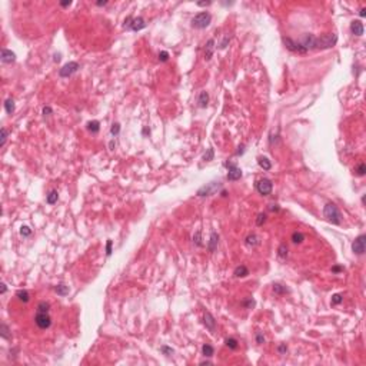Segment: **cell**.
<instances>
[{
	"label": "cell",
	"mask_w": 366,
	"mask_h": 366,
	"mask_svg": "<svg viewBox=\"0 0 366 366\" xmlns=\"http://www.w3.org/2000/svg\"><path fill=\"white\" fill-rule=\"evenodd\" d=\"M336 42H337V36L335 33H325L322 34L320 37H315L313 49H320V50L330 49L336 45Z\"/></svg>",
	"instance_id": "cell-1"
},
{
	"label": "cell",
	"mask_w": 366,
	"mask_h": 366,
	"mask_svg": "<svg viewBox=\"0 0 366 366\" xmlns=\"http://www.w3.org/2000/svg\"><path fill=\"white\" fill-rule=\"evenodd\" d=\"M323 214L325 218L333 225H340V212L335 203H326L323 207Z\"/></svg>",
	"instance_id": "cell-2"
},
{
	"label": "cell",
	"mask_w": 366,
	"mask_h": 366,
	"mask_svg": "<svg viewBox=\"0 0 366 366\" xmlns=\"http://www.w3.org/2000/svg\"><path fill=\"white\" fill-rule=\"evenodd\" d=\"M210 22H212L210 13H207V11H200V13H197V15L193 17L192 26L196 27V29H206V27L210 24Z\"/></svg>",
	"instance_id": "cell-3"
},
{
	"label": "cell",
	"mask_w": 366,
	"mask_h": 366,
	"mask_svg": "<svg viewBox=\"0 0 366 366\" xmlns=\"http://www.w3.org/2000/svg\"><path fill=\"white\" fill-rule=\"evenodd\" d=\"M283 43H285L286 49H289V50L293 52V53H299V55H305V53H307V50L300 45L299 42H295L293 39H290V37H283Z\"/></svg>",
	"instance_id": "cell-4"
},
{
	"label": "cell",
	"mask_w": 366,
	"mask_h": 366,
	"mask_svg": "<svg viewBox=\"0 0 366 366\" xmlns=\"http://www.w3.org/2000/svg\"><path fill=\"white\" fill-rule=\"evenodd\" d=\"M34 322L40 329H49L52 325V318L49 316V313H43V312H37L34 316Z\"/></svg>",
	"instance_id": "cell-5"
},
{
	"label": "cell",
	"mask_w": 366,
	"mask_h": 366,
	"mask_svg": "<svg viewBox=\"0 0 366 366\" xmlns=\"http://www.w3.org/2000/svg\"><path fill=\"white\" fill-rule=\"evenodd\" d=\"M352 250L356 255H363L366 250V235H359L353 243H352Z\"/></svg>",
	"instance_id": "cell-6"
},
{
	"label": "cell",
	"mask_w": 366,
	"mask_h": 366,
	"mask_svg": "<svg viewBox=\"0 0 366 366\" xmlns=\"http://www.w3.org/2000/svg\"><path fill=\"white\" fill-rule=\"evenodd\" d=\"M79 70V63L77 62H69L66 63L64 66H62V69L59 70V76L60 77H69L73 73Z\"/></svg>",
	"instance_id": "cell-7"
},
{
	"label": "cell",
	"mask_w": 366,
	"mask_h": 366,
	"mask_svg": "<svg viewBox=\"0 0 366 366\" xmlns=\"http://www.w3.org/2000/svg\"><path fill=\"white\" fill-rule=\"evenodd\" d=\"M225 166L229 167V172H227V180L235 182V180H239V179L242 178V169L240 167H237L235 163L226 162Z\"/></svg>",
	"instance_id": "cell-8"
},
{
	"label": "cell",
	"mask_w": 366,
	"mask_h": 366,
	"mask_svg": "<svg viewBox=\"0 0 366 366\" xmlns=\"http://www.w3.org/2000/svg\"><path fill=\"white\" fill-rule=\"evenodd\" d=\"M256 189H258V192H259L260 195H263V196H267V195H270V193H272L273 183H272L269 179H262V180H259L258 183H256Z\"/></svg>",
	"instance_id": "cell-9"
},
{
	"label": "cell",
	"mask_w": 366,
	"mask_h": 366,
	"mask_svg": "<svg viewBox=\"0 0 366 366\" xmlns=\"http://www.w3.org/2000/svg\"><path fill=\"white\" fill-rule=\"evenodd\" d=\"M219 187H220V183H219V182H212L209 185L200 187L199 190H197V195H199V196H210V195H213Z\"/></svg>",
	"instance_id": "cell-10"
},
{
	"label": "cell",
	"mask_w": 366,
	"mask_h": 366,
	"mask_svg": "<svg viewBox=\"0 0 366 366\" xmlns=\"http://www.w3.org/2000/svg\"><path fill=\"white\" fill-rule=\"evenodd\" d=\"M203 322H205V325H206L207 329L210 330V332H214V329H216V320H214L213 315H212L210 312H205Z\"/></svg>",
	"instance_id": "cell-11"
},
{
	"label": "cell",
	"mask_w": 366,
	"mask_h": 366,
	"mask_svg": "<svg viewBox=\"0 0 366 366\" xmlns=\"http://www.w3.org/2000/svg\"><path fill=\"white\" fill-rule=\"evenodd\" d=\"M146 27V23H144V19L143 17H133V20H132V24H130V30H133V32H139V30L144 29Z\"/></svg>",
	"instance_id": "cell-12"
},
{
	"label": "cell",
	"mask_w": 366,
	"mask_h": 366,
	"mask_svg": "<svg viewBox=\"0 0 366 366\" xmlns=\"http://www.w3.org/2000/svg\"><path fill=\"white\" fill-rule=\"evenodd\" d=\"M351 32L356 36H362L363 34V23L360 20H353L351 23Z\"/></svg>",
	"instance_id": "cell-13"
},
{
	"label": "cell",
	"mask_w": 366,
	"mask_h": 366,
	"mask_svg": "<svg viewBox=\"0 0 366 366\" xmlns=\"http://www.w3.org/2000/svg\"><path fill=\"white\" fill-rule=\"evenodd\" d=\"M218 243H219V235L216 232H212L210 233V239H209V243H207V249H209V252L213 253V252L218 249Z\"/></svg>",
	"instance_id": "cell-14"
},
{
	"label": "cell",
	"mask_w": 366,
	"mask_h": 366,
	"mask_svg": "<svg viewBox=\"0 0 366 366\" xmlns=\"http://www.w3.org/2000/svg\"><path fill=\"white\" fill-rule=\"evenodd\" d=\"M15 60H16V55L11 50H7V49L2 50V62L3 63H13Z\"/></svg>",
	"instance_id": "cell-15"
},
{
	"label": "cell",
	"mask_w": 366,
	"mask_h": 366,
	"mask_svg": "<svg viewBox=\"0 0 366 366\" xmlns=\"http://www.w3.org/2000/svg\"><path fill=\"white\" fill-rule=\"evenodd\" d=\"M213 50H214V40L210 39V40H207L206 46H205V59L210 60L212 56H213Z\"/></svg>",
	"instance_id": "cell-16"
},
{
	"label": "cell",
	"mask_w": 366,
	"mask_h": 366,
	"mask_svg": "<svg viewBox=\"0 0 366 366\" xmlns=\"http://www.w3.org/2000/svg\"><path fill=\"white\" fill-rule=\"evenodd\" d=\"M16 298H17L19 300L24 302V303H27V302L30 300V295H29V292H27L26 289H20V290H17V292H16Z\"/></svg>",
	"instance_id": "cell-17"
},
{
	"label": "cell",
	"mask_w": 366,
	"mask_h": 366,
	"mask_svg": "<svg viewBox=\"0 0 366 366\" xmlns=\"http://www.w3.org/2000/svg\"><path fill=\"white\" fill-rule=\"evenodd\" d=\"M197 103H199V107H206L207 103H209V95L207 92H200L199 97H197Z\"/></svg>",
	"instance_id": "cell-18"
},
{
	"label": "cell",
	"mask_w": 366,
	"mask_h": 366,
	"mask_svg": "<svg viewBox=\"0 0 366 366\" xmlns=\"http://www.w3.org/2000/svg\"><path fill=\"white\" fill-rule=\"evenodd\" d=\"M233 275L236 277H245L249 275V269L245 265H240V266H237L236 269H235V272H233Z\"/></svg>",
	"instance_id": "cell-19"
},
{
	"label": "cell",
	"mask_w": 366,
	"mask_h": 366,
	"mask_svg": "<svg viewBox=\"0 0 366 366\" xmlns=\"http://www.w3.org/2000/svg\"><path fill=\"white\" fill-rule=\"evenodd\" d=\"M57 199H59V193H57V190H50V192L47 193V196H46V202H47L49 205H55L56 202H57Z\"/></svg>",
	"instance_id": "cell-20"
},
{
	"label": "cell",
	"mask_w": 366,
	"mask_h": 366,
	"mask_svg": "<svg viewBox=\"0 0 366 366\" xmlns=\"http://www.w3.org/2000/svg\"><path fill=\"white\" fill-rule=\"evenodd\" d=\"M4 109H6V113H7V115H13V113H15V100L11 99V97L6 99V102H4Z\"/></svg>",
	"instance_id": "cell-21"
},
{
	"label": "cell",
	"mask_w": 366,
	"mask_h": 366,
	"mask_svg": "<svg viewBox=\"0 0 366 366\" xmlns=\"http://www.w3.org/2000/svg\"><path fill=\"white\" fill-rule=\"evenodd\" d=\"M258 163H259V166L262 167L263 170H270V167H272V163H270V160L267 159V157H259L258 159Z\"/></svg>",
	"instance_id": "cell-22"
},
{
	"label": "cell",
	"mask_w": 366,
	"mask_h": 366,
	"mask_svg": "<svg viewBox=\"0 0 366 366\" xmlns=\"http://www.w3.org/2000/svg\"><path fill=\"white\" fill-rule=\"evenodd\" d=\"M273 292L277 293V295H285V293L289 292V289L286 288V286L280 285V283H275L273 285Z\"/></svg>",
	"instance_id": "cell-23"
},
{
	"label": "cell",
	"mask_w": 366,
	"mask_h": 366,
	"mask_svg": "<svg viewBox=\"0 0 366 366\" xmlns=\"http://www.w3.org/2000/svg\"><path fill=\"white\" fill-rule=\"evenodd\" d=\"M246 245H248V246H256V245H259V237L256 236L255 233H252V235H249V236L246 237Z\"/></svg>",
	"instance_id": "cell-24"
},
{
	"label": "cell",
	"mask_w": 366,
	"mask_h": 366,
	"mask_svg": "<svg viewBox=\"0 0 366 366\" xmlns=\"http://www.w3.org/2000/svg\"><path fill=\"white\" fill-rule=\"evenodd\" d=\"M87 130H89V132H92V133H97V132L100 130V123L97 122V120L89 122V123H87Z\"/></svg>",
	"instance_id": "cell-25"
},
{
	"label": "cell",
	"mask_w": 366,
	"mask_h": 366,
	"mask_svg": "<svg viewBox=\"0 0 366 366\" xmlns=\"http://www.w3.org/2000/svg\"><path fill=\"white\" fill-rule=\"evenodd\" d=\"M202 353H203V356H207V358H210V356H213L214 353V349L213 346H210V345H203L202 346Z\"/></svg>",
	"instance_id": "cell-26"
},
{
	"label": "cell",
	"mask_w": 366,
	"mask_h": 366,
	"mask_svg": "<svg viewBox=\"0 0 366 366\" xmlns=\"http://www.w3.org/2000/svg\"><path fill=\"white\" fill-rule=\"evenodd\" d=\"M56 292H57V295H60V296H66L67 293H69V286L63 285V283H59V285L56 286Z\"/></svg>",
	"instance_id": "cell-27"
},
{
	"label": "cell",
	"mask_w": 366,
	"mask_h": 366,
	"mask_svg": "<svg viewBox=\"0 0 366 366\" xmlns=\"http://www.w3.org/2000/svg\"><path fill=\"white\" fill-rule=\"evenodd\" d=\"M277 255H279L280 259H286V258H288V246H286L285 243H282L280 246H279V249H277Z\"/></svg>",
	"instance_id": "cell-28"
},
{
	"label": "cell",
	"mask_w": 366,
	"mask_h": 366,
	"mask_svg": "<svg viewBox=\"0 0 366 366\" xmlns=\"http://www.w3.org/2000/svg\"><path fill=\"white\" fill-rule=\"evenodd\" d=\"M292 240H293V243H302V242L305 240V235L302 232H293Z\"/></svg>",
	"instance_id": "cell-29"
},
{
	"label": "cell",
	"mask_w": 366,
	"mask_h": 366,
	"mask_svg": "<svg viewBox=\"0 0 366 366\" xmlns=\"http://www.w3.org/2000/svg\"><path fill=\"white\" fill-rule=\"evenodd\" d=\"M225 343H226V346H227L229 349H233V351H235V349H237V340L235 339V337H229V339H226Z\"/></svg>",
	"instance_id": "cell-30"
},
{
	"label": "cell",
	"mask_w": 366,
	"mask_h": 366,
	"mask_svg": "<svg viewBox=\"0 0 366 366\" xmlns=\"http://www.w3.org/2000/svg\"><path fill=\"white\" fill-rule=\"evenodd\" d=\"M49 309H50V305L47 302H40L37 305V312H43V313H49Z\"/></svg>",
	"instance_id": "cell-31"
},
{
	"label": "cell",
	"mask_w": 366,
	"mask_h": 366,
	"mask_svg": "<svg viewBox=\"0 0 366 366\" xmlns=\"http://www.w3.org/2000/svg\"><path fill=\"white\" fill-rule=\"evenodd\" d=\"M213 156H214L213 149L209 148V149L206 150V153L203 155V160H205V162H210V160H213Z\"/></svg>",
	"instance_id": "cell-32"
},
{
	"label": "cell",
	"mask_w": 366,
	"mask_h": 366,
	"mask_svg": "<svg viewBox=\"0 0 366 366\" xmlns=\"http://www.w3.org/2000/svg\"><path fill=\"white\" fill-rule=\"evenodd\" d=\"M355 172H356V174H358V176H365V173H366V165H365V163H359Z\"/></svg>",
	"instance_id": "cell-33"
},
{
	"label": "cell",
	"mask_w": 366,
	"mask_h": 366,
	"mask_svg": "<svg viewBox=\"0 0 366 366\" xmlns=\"http://www.w3.org/2000/svg\"><path fill=\"white\" fill-rule=\"evenodd\" d=\"M193 243H196V246H202V232L200 230H197L193 235Z\"/></svg>",
	"instance_id": "cell-34"
},
{
	"label": "cell",
	"mask_w": 366,
	"mask_h": 366,
	"mask_svg": "<svg viewBox=\"0 0 366 366\" xmlns=\"http://www.w3.org/2000/svg\"><path fill=\"white\" fill-rule=\"evenodd\" d=\"M2 337L3 339H10V333H9V328L6 323H2Z\"/></svg>",
	"instance_id": "cell-35"
},
{
	"label": "cell",
	"mask_w": 366,
	"mask_h": 366,
	"mask_svg": "<svg viewBox=\"0 0 366 366\" xmlns=\"http://www.w3.org/2000/svg\"><path fill=\"white\" fill-rule=\"evenodd\" d=\"M7 136H9V132L6 127H2V142H0V148H3L6 144V140H7Z\"/></svg>",
	"instance_id": "cell-36"
},
{
	"label": "cell",
	"mask_w": 366,
	"mask_h": 366,
	"mask_svg": "<svg viewBox=\"0 0 366 366\" xmlns=\"http://www.w3.org/2000/svg\"><path fill=\"white\" fill-rule=\"evenodd\" d=\"M343 302V296L340 295V293H336V295L332 296V305H340Z\"/></svg>",
	"instance_id": "cell-37"
},
{
	"label": "cell",
	"mask_w": 366,
	"mask_h": 366,
	"mask_svg": "<svg viewBox=\"0 0 366 366\" xmlns=\"http://www.w3.org/2000/svg\"><path fill=\"white\" fill-rule=\"evenodd\" d=\"M20 235L24 237L30 236V235H32V229H30L29 226H22V227H20Z\"/></svg>",
	"instance_id": "cell-38"
},
{
	"label": "cell",
	"mask_w": 366,
	"mask_h": 366,
	"mask_svg": "<svg viewBox=\"0 0 366 366\" xmlns=\"http://www.w3.org/2000/svg\"><path fill=\"white\" fill-rule=\"evenodd\" d=\"M119 132H120V125H119V123H113L110 127V133L113 134V136H117Z\"/></svg>",
	"instance_id": "cell-39"
},
{
	"label": "cell",
	"mask_w": 366,
	"mask_h": 366,
	"mask_svg": "<svg viewBox=\"0 0 366 366\" xmlns=\"http://www.w3.org/2000/svg\"><path fill=\"white\" fill-rule=\"evenodd\" d=\"M265 222H266V214H265V213H260L259 216H258V219H256V225H258V226H262Z\"/></svg>",
	"instance_id": "cell-40"
},
{
	"label": "cell",
	"mask_w": 366,
	"mask_h": 366,
	"mask_svg": "<svg viewBox=\"0 0 366 366\" xmlns=\"http://www.w3.org/2000/svg\"><path fill=\"white\" fill-rule=\"evenodd\" d=\"M160 351H162L166 356H172V355H173V349L169 348V346H166V345H165V346H162V348H160Z\"/></svg>",
	"instance_id": "cell-41"
},
{
	"label": "cell",
	"mask_w": 366,
	"mask_h": 366,
	"mask_svg": "<svg viewBox=\"0 0 366 366\" xmlns=\"http://www.w3.org/2000/svg\"><path fill=\"white\" fill-rule=\"evenodd\" d=\"M132 20H133V17H132V16L126 17L125 23H123V27H125V29H127V30H130V24H132Z\"/></svg>",
	"instance_id": "cell-42"
},
{
	"label": "cell",
	"mask_w": 366,
	"mask_h": 366,
	"mask_svg": "<svg viewBox=\"0 0 366 366\" xmlns=\"http://www.w3.org/2000/svg\"><path fill=\"white\" fill-rule=\"evenodd\" d=\"M167 59H169V53L167 52H160L159 53V60L160 62H167Z\"/></svg>",
	"instance_id": "cell-43"
},
{
	"label": "cell",
	"mask_w": 366,
	"mask_h": 366,
	"mask_svg": "<svg viewBox=\"0 0 366 366\" xmlns=\"http://www.w3.org/2000/svg\"><path fill=\"white\" fill-rule=\"evenodd\" d=\"M277 351H279V353H280V355H285L286 352H288V346H286L285 343H282V345H279Z\"/></svg>",
	"instance_id": "cell-44"
},
{
	"label": "cell",
	"mask_w": 366,
	"mask_h": 366,
	"mask_svg": "<svg viewBox=\"0 0 366 366\" xmlns=\"http://www.w3.org/2000/svg\"><path fill=\"white\" fill-rule=\"evenodd\" d=\"M229 42H230V37H229V36H226L225 39L222 40V43H220V46H219V47H220V49H225L226 46L229 45Z\"/></svg>",
	"instance_id": "cell-45"
},
{
	"label": "cell",
	"mask_w": 366,
	"mask_h": 366,
	"mask_svg": "<svg viewBox=\"0 0 366 366\" xmlns=\"http://www.w3.org/2000/svg\"><path fill=\"white\" fill-rule=\"evenodd\" d=\"M243 306L245 307H253V306H255V300L252 299V298L249 300H245V302H243Z\"/></svg>",
	"instance_id": "cell-46"
},
{
	"label": "cell",
	"mask_w": 366,
	"mask_h": 366,
	"mask_svg": "<svg viewBox=\"0 0 366 366\" xmlns=\"http://www.w3.org/2000/svg\"><path fill=\"white\" fill-rule=\"evenodd\" d=\"M256 342H258L259 345L265 343V336H263L262 333H258V335H256Z\"/></svg>",
	"instance_id": "cell-47"
},
{
	"label": "cell",
	"mask_w": 366,
	"mask_h": 366,
	"mask_svg": "<svg viewBox=\"0 0 366 366\" xmlns=\"http://www.w3.org/2000/svg\"><path fill=\"white\" fill-rule=\"evenodd\" d=\"M110 253H112V240H107V243H106V255L110 256Z\"/></svg>",
	"instance_id": "cell-48"
},
{
	"label": "cell",
	"mask_w": 366,
	"mask_h": 366,
	"mask_svg": "<svg viewBox=\"0 0 366 366\" xmlns=\"http://www.w3.org/2000/svg\"><path fill=\"white\" fill-rule=\"evenodd\" d=\"M43 115H45V116L52 115V107H50V106H45V107H43Z\"/></svg>",
	"instance_id": "cell-49"
},
{
	"label": "cell",
	"mask_w": 366,
	"mask_h": 366,
	"mask_svg": "<svg viewBox=\"0 0 366 366\" xmlns=\"http://www.w3.org/2000/svg\"><path fill=\"white\" fill-rule=\"evenodd\" d=\"M343 270V266H333L332 267V272L333 273H339V272H342Z\"/></svg>",
	"instance_id": "cell-50"
},
{
	"label": "cell",
	"mask_w": 366,
	"mask_h": 366,
	"mask_svg": "<svg viewBox=\"0 0 366 366\" xmlns=\"http://www.w3.org/2000/svg\"><path fill=\"white\" fill-rule=\"evenodd\" d=\"M212 2H197V6H200V7H205V6H209Z\"/></svg>",
	"instance_id": "cell-51"
},
{
	"label": "cell",
	"mask_w": 366,
	"mask_h": 366,
	"mask_svg": "<svg viewBox=\"0 0 366 366\" xmlns=\"http://www.w3.org/2000/svg\"><path fill=\"white\" fill-rule=\"evenodd\" d=\"M72 2L70 0H66V2H60V6H63V7H67V6H70Z\"/></svg>",
	"instance_id": "cell-52"
},
{
	"label": "cell",
	"mask_w": 366,
	"mask_h": 366,
	"mask_svg": "<svg viewBox=\"0 0 366 366\" xmlns=\"http://www.w3.org/2000/svg\"><path fill=\"white\" fill-rule=\"evenodd\" d=\"M270 210H279V207H277V205H270V207H269Z\"/></svg>",
	"instance_id": "cell-53"
},
{
	"label": "cell",
	"mask_w": 366,
	"mask_h": 366,
	"mask_svg": "<svg viewBox=\"0 0 366 366\" xmlns=\"http://www.w3.org/2000/svg\"><path fill=\"white\" fill-rule=\"evenodd\" d=\"M6 290H7V286H6V283H2V293H6Z\"/></svg>",
	"instance_id": "cell-54"
},
{
	"label": "cell",
	"mask_w": 366,
	"mask_h": 366,
	"mask_svg": "<svg viewBox=\"0 0 366 366\" xmlns=\"http://www.w3.org/2000/svg\"><path fill=\"white\" fill-rule=\"evenodd\" d=\"M106 3H107L106 0H103V2H102V0H99V2H96V4H97V6H104V4H106Z\"/></svg>",
	"instance_id": "cell-55"
},
{
	"label": "cell",
	"mask_w": 366,
	"mask_h": 366,
	"mask_svg": "<svg viewBox=\"0 0 366 366\" xmlns=\"http://www.w3.org/2000/svg\"><path fill=\"white\" fill-rule=\"evenodd\" d=\"M243 149H245V146L242 144L240 148H239V150H237V155H242V153H243Z\"/></svg>",
	"instance_id": "cell-56"
},
{
	"label": "cell",
	"mask_w": 366,
	"mask_h": 366,
	"mask_svg": "<svg viewBox=\"0 0 366 366\" xmlns=\"http://www.w3.org/2000/svg\"><path fill=\"white\" fill-rule=\"evenodd\" d=\"M359 15H360V16H362V17H363V16L366 15V9H365V7H363V9H360V13H359Z\"/></svg>",
	"instance_id": "cell-57"
},
{
	"label": "cell",
	"mask_w": 366,
	"mask_h": 366,
	"mask_svg": "<svg viewBox=\"0 0 366 366\" xmlns=\"http://www.w3.org/2000/svg\"><path fill=\"white\" fill-rule=\"evenodd\" d=\"M148 133H150V129H148V127H144V129H143V134H148Z\"/></svg>",
	"instance_id": "cell-58"
},
{
	"label": "cell",
	"mask_w": 366,
	"mask_h": 366,
	"mask_svg": "<svg viewBox=\"0 0 366 366\" xmlns=\"http://www.w3.org/2000/svg\"><path fill=\"white\" fill-rule=\"evenodd\" d=\"M60 60V55H55V62H59Z\"/></svg>",
	"instance_id": "cell-59"
},
{
	"label": "cell",
	"mask_w": 366,
	"mask_h": 366,
	"mask_svg": "<svg viewBox=\"0 0 366 366\" xmlns=\"http://www.w3.org/2000/svg\"><path fill=\"white\" fill-rule=\"evenodd\" d=\"M113 146H115V142L112 140V142H110V150H113Z\"/></svg>",
	"instance_id": "cell-60"
},
{
	"label": "cell",
	"mask_w": 366,
	"mask_h": 366,
	"mask_svg": "<svg viewBox=\"0 0 366 366\" xmlns=\"http://www.w3.org/2000/svg\"><path fill=\"white\" fill-rule=\"evenodd\" d=\"M222 196H223V197L227 196V192H226V190H223V192H222Z\"/></svg>",
	"instance_id": "cell-61"
}]
</instances>
